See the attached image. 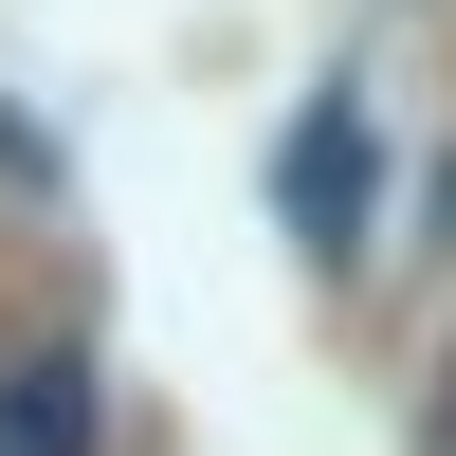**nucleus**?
I'll use <instances>...</instances> for the list:
<instances>
[{
  "label": "nucleus",
  "instance_id": "obj_2",
  "mask_svg": "<svg viewBox=\"0 0 456 456\" xmlns=\"http://www.w3.org/2000/svg\"><path fill=\"white\" fill-rule=\"evenodd\" d=\"M92 347H19L0 365V456H92Z\"/></svg>",
  "mask_w": 456,
  "mask_h": 456
},
{
  "label": "nucleus",
  "instance_id": "obj_1",
  "mask_svg": "<svg viewBox=\"0 0 456 456\" xmlns=\"http://www.w3.org/2000/svg\"><path fill=\"white\" fill-rule=\"evenodd\" d=\"M365 183H384L365 92H311V110H292V146H274V219H292V256H329V274H347V256H365Z\"/></svg>",
  "mask_w": 456,
  "mask_h": 456
},
{
  "label": "nucleus",
  "instance_id": "obj_3",
  "mask_svg": "<svg viewBox=\"0 0 456 456\" xmlns=\"http://www.w3.org/2000/svg\"><path fill=\"white\" fill-rule=\"evenodd\" d=\"M0 165H19V183H55V146H37V128H19V110H0Z\"/></svg>",
  "mask_w": 456,
  "mask_h": 456
}]
</instances>
